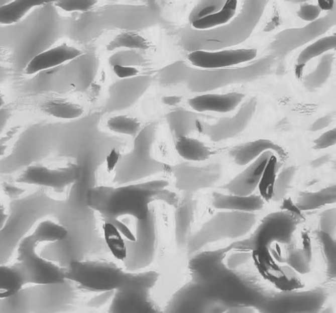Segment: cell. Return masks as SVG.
<instances>
[{"label":"cell","mask_w":336,"mask_h":313,"mask_svg":"<svg viewBox=\"0 0 336 313\" xmlns=\"http://www.w3.org/2000/svg\"><path fill=\"white\" fill-rule=\"evenodd\" d=\"M146 189L141 185L124 186L119 188L96 187L89 189L86 202L92 210L97 211L113 223L119 217L132 216L142 219L145 214Z\"/></svg>","instance_id":"cell-1"},{"label":"cell","mask_w":336,"mask_h":313,"mask_svg":"<svg viewBox=\"0 0 336 313\" xmlns=\"http://www.w3.org/2000/svg\"><path fill=\"white\" fill-rule=\"evenodd\" d=\"M66 279L89 292H111L120 288L128 274L114 264L99 261H76L66 270Z\"/></svg>","instance_id":"cell-2"},{"label":"cell","mask_w":336,"mask_h":313,"mask_svg":"<svg viewBox=\"0 0 336 313\" xmlns=\"http://www.w3.org/2000/svg\"><path fill=\"white\" fill-rule=\"evenodd\" d=\"M39 242L32 235L22 240L18 250L15 265L21 273L25 284L50 285L63 283L66 279V270L41 257L37 253Z\"/></svg>","instance_id":"cell-3"},{"label":"cell","mask_w":336,"mask_h":313,"mask_svg":"<svg viewBox=\"0 0 336 313\" xmlns=\"http://www.w3.org/2000/svg\"><path fill=\"white\" fill-rule=\"evenodd\" d=\"M256 222L255 214L241 211L219 213L202 228L193 242L195 249L225 239L241 238L252 229Z\"/></svg>","instance_id":"cell-4"},{"label":"cell","mask_w":336,"mask_h":313,"mask_svg":"<svg viewBox=\"0 0 336 313\" xmlns=\"http://www.w3.org/2000/svg\"><path fill=\"white\" fill-rule=\"evenodd\" d=\"M77 165L68 164L58 168L35 165L28 166L16 181L21 184L42 186L61 191L77 181L80 175Z\"/></svg>","instance_id":"cell-5"},{"label":"cell","mask_w":336,"mask_h":313,"mask_svg":"<svg viewBox=\"0 0 336 313\" xmlns=\"http://www.w3.org/2000/svg\"><path fill=\"white\" fill-rule=\"evenodd\" d=\"M256 49H237L206 52L197 50L188 55V60L196 67L204 69H218L235 66L253 60L256 57Z\"/></svg>","instance_id":"cell-6"},{"label":"cell","mask_w":336,"mask_h":313,"mask_svg":"<svg viewBox=\"0 0 336 313\" xmlns=\"http://www.w3.org/2000/svg\"><path fill=\"white\" fill-rule=\"evenodd\" d=\"M272 157L271 151L265 152L260 156L230 183L228 186L230 192L234 195H251L261 182Z\"/></svg>","instance_id":"cell-7"},{"label":"cell","mask_w":336,"mask_h":313,"mask_svg":"<svg viewBox=\"0 0 336 313\" xmlns=\"http://www.w3.org/2000/svg\"><path fill=\"white\" fill-rule=\"evenodd\" d=\"M81 55V51L77 48L63 44L35 56L28 64L25 72L27 75L35 74L75 60Z\"/></svg>","instance_id":"cell-8"},{"label":"cell","mask_w":336,"mask_h":313,"mask_svg":"<svg viewBox=\"0 0 336 313\" xmlns=\"http://www.w3.org/2000/svg\"><path fill=\"white\" fill-rule=\"evenodd\" d=\"M244 97V95L237 92L200 95L191 98L189 105L198 112L228 113L234 111Z\"/></svg>","instance_id":"cell-9"},{"label":"cell","mask_w":336,"mask_h":313,"mask_svg":"<svg viewBox=\"0 0 336 313\" xmlns=\"http://www.w3.org/2000/svg\"><path fill=\"white\" fill-rule=\"evenodd\" d=\"M216 207L229 211L251 213L261 210L263 207V200L260 196L216 195L214 200Z\"/></svg>","instance_id":"cell-10"},{"label":"cell","mask_w":336,"mask_h":313,"mask_svg":"<svg viewBox=\"0 0 336 313\" xmlns=\"http://www.w3.org/2000/svg\"><path fill=\"white\" fill-rule=\"evenodd\" d=\"M56 0H14L2 6L0 22L3 25L16 23L33 8L55 3Z\"/></svg>","instance_id":"cell-11"},{"label":"cell","mask_w":336,"mask_h":313,"mask_svg":"<svg viewBox=\"0 0 336 313\" xmlns=\"http://www.w3.org/2000/svg\"><path fill=\"white\" fill-rule=\"evenodd\" d=\"M275 151L281 153L278 145L268 140H259L246 144L233 151L234 160L239 165H245L251 163L268 151Z\"/></svg>","instance_id":"cell-12"},{"label":"cell","mask_w":336,"mask_h":313,"mask_svg":"<svg viewBox=\"0 0 336 313\" xmlns=\"http://www.w3.org/2000/svg\"><path fill=\"white\" fill-rule=\"evenodd\" d=\"M176 149L179 156L188 161H204L211 154L210 151L202 142L187 137H182L178 139Z\"/></svg>","instance_id":"cell-13"},{"label":"cell","mask_w":336,"mask_h":313,"mask_svg":"<svg viewBox=\"0 0 336 313\" xmlns=\"http://www.w3.org/2000/svg\"><path fill=\"white\" fill-rule=\"evenodd\" d=\"M21 273L15 265L3 266L0 269V297L9 298L18 293L25 285Z\"/></svg>","instance_id":"cell-14"},{"label":"cell","mask_w":336,"mask_h":313,"mask_svg":"<svg viewBox=\"0 0 336 313\" xmlns=\"http://www.w3.org/2000/svg\"><path fill=\"white\" fill-rule=\"evenodd\" d=\"M41 111L47 115L62 120H76L83 114L80 106L70 101L53 99L47 100L41 107Z\"/></svg>","instance_id":"cell-15"},{"label":"cell","mask_w":336,"mask_h":313,"mask_svg":"<svg viewBox=\"0 0 336 313\" xmlns=\"http://www.w3.org/2000/svg\"><path fill=\"white\" fill-rule=\"evenodd\" d=\"M238 0H227L224 7L218 13L200 18L193 22V26L197 30H206L227 24L235 16Z\"/></svg>","instance_id":"cell-16"},{"label":"cell","mask_w":336,"mask_h":313,"mask_svg":"<svg viewBox=\"0 0 336 313\" xmlns=\"http://www.w3.org/2000/svg\"><path fill=\"white\" fill-rule=\"evenodd\" d=\"M335 201V188L334 186L316 192L302 193L297 199V207L301 210H314Z\"/></svg>","instance_id":"cell-17"},{"label":"cell","mask_w":336,"mask_h":313,"mask_svg":"<svg viewBox=\"0 0 336 313\" xmlns=\"http://www.w3.org/2000/svg\"><path fill=\"white\" fill-rule=\"evenodd\" d=\"M32 235L39 242H55L63 241L66 238L67 230L63 226L50 221L39 224Z\"/></svg>","instance_id":"cell-18"},{"label":"cell","mask_w":336,"mask_h":313,"mask_svg":"<svg viewBox=\"0 0 336 313\" xmlns=\"http://www.w3.org/2000/svg\"><path fill=\"white\" fill-rule=\"evenodd\" d=\"M104 238L113 255L119 260H124L127 256L125 242L120 235V231L111 222L106 221L103 225Z\"/></svg>","instance_id":"cell-19"},{"label":"cell","mask_w":336,"mask_h":313,"mask_svg":"<svg viewBox=\"0 0 336 313\" xmlns=\"http://www.w3.org/2000/svg\"><path fill=\"white\" fill-rule=\"evenodd\" d=\"M336 38L335 35L326 36L318 39L301 52L298 58L299 65L306 64L307 62L317 56L322 55L327 51L335 49Z\"/></svg>","instance_id":"cell-20"},{"label":"cell","mask_w":336,"mask_h":313,"mask_svg":"<svg viewBox=\"0 0 336 313\" xmlns=\"http://www.w3.org/2000/svg\"><path fill=\"white\" fill-rule=\"evenodd\" d=\"M108 128L116 133L135 135L140 129V123L136 120L127 116H117L110 119L107 123Z\"/></svg>","instance_id":"cell-21"},{"label":"cell","mask_w":336,"mask_h":313,"mask_svg":"<svg viewBox=\"0 0 336 313\" xmlns=\"http://www.w3.org/2000/svg\"><path fill=\"white\" fill-rule=\"evenodd\" d=\"M129 48V49H145L147 43L145 39L139 35L134 33H124L118 35L108 45L109 50L118 48Z\"/></svg>","instance_id":"cell-22"},{"label":"cell","mask_w":336,"mask_h":313,"mask_svg":"<svg viewBox=\"0 0 336 313\" xmlns=\"http://www.w3.org/2000/svg\"><path fill=\"white\" fill-rule=\"evenodd\" d=\"M97 0H56V7L67 12H86L91 10Z\"/></svg>","instance_id":"cell-23"},{"label":"cell","mask_w":336,"mask_h":313,"mask_svg":"<svg viewBox=\"0 0 336 313\" xmlns=\"http://www.w3.org/2000/svg\"><path fill=\"white\" fill-rule=\"evenodd\" d=\"M292 176L293 171L291 170H287L283 172L276 180L274 186V196L275 199H281L286 194Z\"/></svg>","instance_id":"cell-24"},{"label":"cell","mask_w":336,"mask_h":313,"mask_svg":"<svg viewBox=\"0 0 336 313\" xmlns=\"http://www.w3.org/2000/svg\"><path fill=\"white\" fill-rule=\"evenodd\" d=\"M321 11L318 5L305 4L300 7L298 16L304 21L312 22L318 18Z\"/></svg>","instance_id":"cell-25"},{"label":"cell","mask_w":336,"mask_h":313,"mask_svg":"<svg viewBox=\"0 0 336 313\" xmlns=\"http://www.w3.org/2000/svg\"><path fill=\"white\" fill-rule=\"evenodd\" d=\"M320 225L321 230L329 235H333L335 228V210H327L324 212L321 215Z\"/></svg>","instance_id":"cell-26"},{"label":"cell","mask_w":336,"mask_h":313,"mask_svg":"<svg viewBox=\"0 0 336 313\" xmlns=\"http://www.w3.org/2000/svg\"><path fill=\"white\" fill-rule=\"evenodd\" d=\"M335 130L326 132L315 141L314 148L323 149L335 145Z\"/></svg>","instance_id":"cell-27"},{"label":"cell","mask_w":336,"mask_h":313,"mask_svg":"<svg viewBox=\"0 0 336 313\" xmlns=\"http://www.w3.org/2000/svg\"><path fill=\"white\" fill-rule=\"evenodd\" d=\"M251 257L250 253H240L234 254L228 259V266L231 269H236V267L247 263Z\"/></svg>","instance_id":"cell-28"},{"label":"cell","mask_w":336,"mask_h":313,"mask_svg":"<svg viewBox=\"0 0 336 313\" xmlns=\"http://www.w3.org/2000/svg\"><path fill=\"white\" fill-rule=\"evenodd\" d=\"M114 71L118 77L121 78L132 77L136 75L138 72V70L134 67L123 66L118 64L114 66Z\"/></svg>","instance_id":"cell-29"},{"label":"cell","mask_w":336,"mask_h":313,"mask_svg":"<svg viewBox=\"0 0 336 313\" xmlns=\"http://www.w3.org/2000/svg\"><path fill=\"white\" fill-rule=\"evenodd\" d=\"M331 122V118L329 116L321 118L313 124L312 129L313 131H318V130L325 128Z\"/></svg>","instance_id":"cell-30"},{"label":"cell","mask_w":336,"mask_h":313,"mask_svg":"<svg viewBox=\"0 0 336 313\" xmlns=\"http://www.w3.org/2000/svg\"><path fill=\"white\" fill-rule=\"evenodd\" d=\"M317 2L321 11H330L334 7V0H317Z\"/></svg>","instance_id":"cell-31"},{"label":"cell","mask_w":336,"mask_h":313,"mask_svg":"<svg viewBox=\"0 0 336 313\" xmlns=\"http://www.w3.org/2000/svg\"><path fill=\"white\" fill-rule=\"evenodd\" d=\"M215 9L214 7H208L205 8V9L202 10L199 14V16L200 18H204V17L210 15L211 13Z\"/></svg>","instance_id":"cell-32"}]
</instances>
